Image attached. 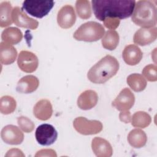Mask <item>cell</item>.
<instances>
[{
	"instance_id": "cell-7",
	"label": "cell",
	"mask_w": 157,
	"mask_h": 157,
	"mask_svg": "<svg viewBox=\"0 0 157 157\" xmlns=\"http://www.w3.org/2000/svg\"><path fill=\"white\" fill-rule=\"evenodd\" d=\"M35 137L37 142L40 145L49 146L56 140L58 132L53 126L45 123L39 125L37 128Z\"/></svg>"
},
{
	"instance_id": "cell-21",
	"label": "cell",
	"mask_w": 157,
	"mask_h": 157,
	"mask_svg": "<svg viewBox=\"0 0 157 157\" xmlns=\"http://www.w3.org/2000/svg\"><path fill=\"white\" fill-rule=\"evenodd\" d=\"M23 38L21 31L17 28L9 27L5 29L1 34L2 40L10 45L18 44Z\"/></svg>"
},
{
	"instance_id": "cell-23",
	"label": "cell",
	"mask_w": 157,
	"mask_h": 157,
	"mask_svg": "<svg viewBox=\"0 0 157 157\" xmlns=\"http://www.w3.org/2000/svg\"><path fill=\"white\" fill-rule=\"evenodd\" d=\"M126 82L129 87L136 92H140L147 86V80L144 77L139 74H132L128 76Z\"/></svg>"
},
{
	"instance_id": "cell-22",
	"label": "cell",
	"mask_w": 157,
	"mask_h": 157,
	"mask_svg": "<svg viewBox=\"0 0 157 157\" xmlns=\"http://www.w3.org/2000/svg\"><path fill=\"white\" fill-rule=\"evenodd\" d=\"M12 10L9 1H3L0 4V26L1 28L7 27L12 23Z\"/></svg>"
},
{
	"instance_id": "cell-10",
	"label": "cell",
	"mask_w": 157,
	"mask_h": 157,
	"mask_svg": "<svg viewBox=\"0 0 157 157\" xmlns=\"http://www.w3.org/2000/svg\"><path fill=\"white\" fill-rule=\"evenodd\" d=\"M12 19L17 26L34 30L37 28L39 22L28 17L19 7H15L12 12Z\"/></svg>"
},
{
	"instance_id": "cell-14",
	"label": "cell",
	"mask_w": 157,
	"mask_h": 157,
	"mask_svg": "<svg viewBox=\"0 0 157 157\" xmlns=\"http://www.w3.org/2000/svg\"><path fill=\"white\" fill-rule=\"evenodd\" d=\"M91 148L98 157H110L113 154V148L110 144L99 137H95L92 140Z\"/></svg>"
},
{
	"instance_id": "cell-16",
	"label": "cell",
	"mask_w": 157,
	"mask_h": 157,
	"mask_svg": "<svg viewBox=\"0 0 157 157\" xmlns=\"http://www.w3.org/2000/svg\"><path fill=\"white\" fill-rule=\"evenodd\" d=\"M39 85V80L34 75H28L19 80L16 90L20 93L29 94L35 91Z\"/></svg>"
},
{
	"instance_id": "cell-17",
	"label": "cell",
	"mask_w": 157,
	"mask_h": 157,
	"mask_svg": "<svg viewBox=\"0 0 157 157\" xmlns=\"http://www.w3.org/2000/svg\"><path fill=\"white\" fill-rule=\"evenodd\" d=\"M98 96L97 93L91 90H85L82 92L77 99L78 107L84 110L93 108L98 103Z\"/></svg>"
},
{
	"instance_id": "cell-28",
	"label": "cell",
	"mask_w": 157,
	"mask_h": 157,
	"mask_svg": "<svg viewBox=\"0 0 157 157\" xmlns=\"http://www.w3.org/2000/svg\"><path fill=\"white\" fill-rule=\"evenodd\" d=\"M142 75L149 82L157 80V67L155 64H150L144 67L142 70Z\"/></svg>"
},
{
	"instance_id": "cell-29",
	"label": "cell",
	"mask_w": 157,
	"mask_h": 157,
	"mask_svg": "<svg viewBox=\"0 0 157 157\" xmlns=\"http://www.w3.org/2000/svg\"><path fill=\"white\" fill-rule=\"evenodd\" d=\"M17 123L20 128L26 133L32 132L35 127L34 123L28 117L20 116L17 118Z\"/></svg>"
},
{
	"instance_id": "cell-24",
	"label": "cell",
	"mask_w": 157,
	"mask_h": 157,
	"mask_svg": "<svg viewBox=\"0 0 157 157\" xmlns=\"http://www.w3.org/2000/svg\"><path fill=\"white\" fill-rule=\"evenodd\" d=\"M120 37L115 30H109L104 34L102 39V47L109 50H115L119 44Z\"/></svg>"
},
{
	"instance_id": "cell-9",
	"label": "cell",
	"mask_w": 157,
	"mask_h": 157,
	"mask_svg": "<svg viewBox=\"0 0 157 157\" xmlns=\"http://www.w3.org/2000/svg\"><path fill=\"white\" fill-rule=\"evenodd\" d=\"M135 102V96L131 91L128 88H123L112 101V105L117 110L123 112L131 109Z\"/></svg>"
},
{
	"instance_id": "cell-5",
	"label": "cell",
	"mask_w": 157,
	"mask_h": 157,
	"mask_svg": "<svg viewBox=\"0 0 157 157\" xmlns=\"http://www.w3.org/2000/svg\"><path fill=\"white\" fill-rule=\"evenodd\" d=\"M54 4L53 1L26 0L23 2L22 9L33 17L42 18L50 12Z\"/></svg>"
},
{
	"instance_id": "cell-15",
	"label": "cell",
	"mask_w": 157,
	"mask_h": 157,
	"mask_svg": "<svg viewBox=\"0 0 157 157\" xmlns=\"http://www.w3.org/2000/svg\"><path fill=\"white\" fill-rule=\"evenodd\" d=\"M143 53L140 48L136 45L129 44L126 45L122 53L124 61L128 65L135 66L140 63Z\"/></svg>"
},
{
	"instance_id": "cell-19",
	"label": "cell",
	"mask_w": 157,
	"mask_h": 157,
	"mask_svg": "<svg viewBox=\"0 0 157 157\" xmlns=\"http://www.w3.org/2000/svg\"><path fill=\"white\" fill-rule=\"evenodd\" d=\"M17 51L12 45L3 41L0 43V61L2 64L9 65L16 59Z\"/></svg>"
},
{
	"instance_id": "cell-32",
	"label": "cell",
	"mask_w": 157,
	"mask_h": 157,
	"mask_svg": "<svg viewBox=\"0 0 157 157\" xmlns=\"http://www.w3.org/2000/svg\"><path fill=\"white\" fill-rule=\"evenodd\" d=\"M120 120L124 123H129L131 121V115L129 110L121 112L119 115Z\"/></svg>"
},
{
	"instance_id": "cell-3",
	"label": "cell",
	"mask_w": 157,
	"mask_h": 157,
	"mask_svg": "<svg viewBox=\"0 0 157 157\" xmlns=\"http://www.w3.org/2000/svg\"><path fill=\"white\" fill-rule=\"evenodd\" d=\"M132 21L142 28H150L156 24V8L153 1L140 0L136 2Z\"/></svg>"
},
{
	"instance_id": "cell-13",
	"label": "cell",
	"mask_w": 157,
	"mask_h": 157,
	"mask_svg": "<svg viewBox=\"0 0 157 157\" xmlns=\"http://www.w3.org/2000/svg\"><path fill=\"white\" fill-rule=\"evenodd\" d=\"M157 37V28H140L134 34V42L140 46H145L153 42Z\"/></svg>"
},
{
	"instance_id": "cell-30",
	"label": "cell",
	"mask_w": 157,
	"mask_h": 157,
	"mask_svg": "<svg viewBox=\"0 0 157 157\" xmlns=\"http://www.w3.org/2000/svg\"><path fill=\"white\" fill-rule=\"evenodd\" d=\"M104 25L108 29L114 30L118 27L120 20L115 18H106L104 21Z\"/></svg>"
},
{
	"instance_id": "cell-18",
	"label": "cell",
	"mask_w": 157,
	"mask_h": 157,
	"mask_svg": "<svg viewBox=\"0 0 157 157\" xmlns=\"http://www.w3.org/2000/svg\"><path fill=\"white\" fill-rule=\"evenodd\" d=\"M53 113L52 105L48 99H41L37 102L33 108V114L40 120L45 121L50 119Z\"/></svg>"
},
{
	"instance_id": "cell-2",
	"label": "cell",
	"mask_w": 157,
	"mask_h": 157,
	"mask_svg": "<svg viewBox=\"0 0 157 157\" xmlns=\"http://www.w3.org/2000/svg\"><path fill=\"white\" fill-rule=\"evenodd\" d=\"M119 66L118 60L114 56L107 55L90 68L87 77L93 83H104L116 75Z\"/></svg>"
},
{
	"instance_id": "cell-31",
	"label": "cell",
	"mask_w": 157,
	"mask_h": 157,
	"mask_svg": "<svg viewBox=\"0 0 157 157\" xmlns=\"http://www.w3.org/2000/svg\"><path fill=\"white\" fill-rule=\"evenodd\" d=\"M36 157L37 156H52L56 157L57 156L55 150L52 149H42L37 152L35 155Z\"/></svg>"
},
{
	"instance_id": "cell-8",
	"label": "cell",
	"mask_w": 157,
	"mask_h": 157,
	"mask_svg": "<svg viewBox=\"0 0 157 157\" xmlns=\"http://www.w3.org/2000/svg\"><path fill=\"white\" fill-rule=\"evenodd\" d=\"M17 64L22 71L31 73L37 69L39 65L38 58L31 52L22 50L18 54Z\"/></svg>"
},
{
	"instance_id": "cell-20",
	"label": "cell",
	"mask_w": 157,
	"mask_h": 157,
	"mask_svg": "<svg viewBox=\"0 0 157 157\" xmlns=\"http://www.w3.org/2000/svg\"><path fill=\"white\" fill-rule=\"evenodd\" d=\"M127 139L131 147L136 148H140L145 145L147 141V137L144 131L136 128L129 132Z\"/></svg>"
},
{
	"instance_id": "cell-6",
	"label": "cell",
	"mask_w": 157,
	"mask_h": 157,
	"mask_svg": "<svg viewBox=\"0 0 157 157\" xmlns=\"http://www.w3.org/2000/svg\"><path fill=\"white\" fill-rule=\"evenodd\" d=\"M73 126L78 133L85 136L96 134L99 133L103 128V125L100 121L89 120L83 117L75 118L73 121Z\"/></svg>"
},
{
	"instance_id": "cell-25",
	"label": "cell",
	"mask_w": 157,
	"mask_h": 157,
	"mask_svg": "<svg viewBox=\"0 0 157 157\" xmlns=\"http://www.w3.org/2000/svg\"><path fill=\"white\" fill-rule=\"evenodd\" d=\"M131 122L134 127L145 128L151 123V118L148 113L144 111H138L131 117Z\"/></svg>"
},
{
	"instance_id": "cell-12",
	"label": "cell",
	"mask_w": 157,
	"mask_h": 157,
	"mask_svg": "<svg viewBox=\"0 0 157 157\" xmlns=\"http://www.w3.org/2000/svg\"><path fill=\"white\" fill-rule=\"evenodd\" d=\"M76 21V15L74 7L71 5H65L58 12L57 23L63 29L71 28Z\"/></svg>"
},
{
	"instance_id": "cell-4",
	"label": "cell",
	"mask_w": 157,
	"mask_h": 157,
	"mask_svg": "<svg viewBox=\"0 0 157 157\" xmlns=\"http://www.w3.org/2000/svg\"><path fill=\"white\" fill-rule=\"evenodd\" d=\"M103 26L96 21H88L82 24L74 33V38L78 41L95 42L104 35Z\"/></svg>"
},
{
	"instance_id": "cell-33",
	"label": "cell",
	"mask_w": 157,
	"mask_h": 157,
	"mask_svg": "<svg viewBox=\"0 0 157 157\" xmlns=\"http://www.w3.org/2000/svg\"><path fill=\"white\" fill-rule=\"evenodd\" d=\"M5 156H22L24 157L25 155L23 151L18 148H12L8 150Z\"/></svg>"
},
{
	"instance_id": "cell-26",
	"label": "cell",
	"mask_w": 157,
	"mask_h": 157,
	"mask_svg": "<svg viewBox=\"0 0 157 157\" xmlns=\"http://www.w3.org/2000/svg\"><path fill=\"white\" fill-rule=\"evenodd\" d=\"M17 107L15 99L10 96H2L0 100V112L2 114L9 115L13 113Z\"/></svg>"
},
{
	"instance_id": "cell-27",
	"label": "cell",
	"mask_w": 157,
	"mask_h": 157,
	"mask_svg": "<svg viewBox=\"0 0 157 157\" xmlns=\"http://www.w3.org/2000/svg\"><path fill=\"white\" fill-rule=\"evenodd\" d=\"M75 9L78 16L82 19H88L91 16V5L89 1H77L75 2Z\"/></svg>"
},
{
	"instance_id": "cell-11",
	"label": "cell",
	"mask_w": 157,
	"mask_h": 157,
	"mask_svg": "<svg viewBox=\"0 0 157 157\" xmlns=\"http://www.w3.org/2000/svg\"><path fill=\"white\" fill-rule=\"evenodd\" d=\"M2 140L9 145H19L24 140V134L17 126L9 124L4 126L1 132Z\"/></svg>"
},
{
	"instance_id": "cell-1",
	"label": "cell",
	"mask_w": 157,
	"mask_h": 157,
	"mask_svg": "<svg viewBox=\"0 0 157 157\" xmlns=\"http://www.w3.org/2000/svg\"><path fill=\"white\" fill-rule=\"evenodd\" d=\"M94 14L97 19L103 21L106 18L124 19L132 13L134 0H93Z\"/></svg>"
}]
</instances>
